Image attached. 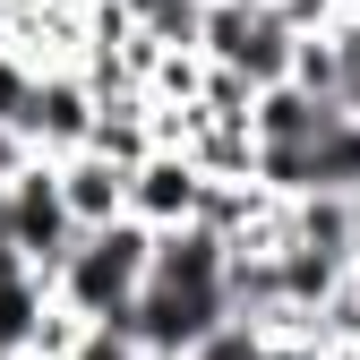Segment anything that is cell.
<instances>
[{
    "label": "cell",
    "mask_w": 360,
    "mask_h": 360,
    "mask_svg": "<svg viewBox=\"0 0 360 360\" xmlns=\"http://www.w3.org/2000/svg\"><path fill=\"white\" fill-rule=\"evenodd\" d=\"M198 60L240 77L249 95H266V86H292V26L275 9H214L198 18Z\"/></svg>",
    "instance_id": "obj_2"
},
{
    "label": "cell",
    "mask_w": 360,
    "mask_h": 360,
    "mask_svg": "<svg viewBox=\"0 0 360 360\" xmlns=\"http://www.w3.org/2000/svg\"><path fill=\"white\" fill-rule=\"evenodd\" d=\"M326 112H335V103H309L300 86H266V95L249 103V138H257V146H309V138L326 129Z\"/></svg>",
    "instance_id": "obj_10"
},
{
    "label": "cell",
    "mask_w": 360,
    "mask_h": 360,
    "mask_svg": "<svg viewBox=\"0 0 360 360\" xmlns=\"http://www.w3.org/2000/svg\"><path fill=\"white\" fill-rule=\"evenodd\" d=\"M95 155H112L120 172H138L155 146H163V120H155V103L146 95H112V103H95V138H86Z\"/></svg>",
    "instance_id": "obj_7"
},
{
    "label": "cell",
    "mask_w": 360,
    "mask_h": 360,
    "mask_svg": "<svg viewBox=\"0 0 360 360\" xmlns=\"http://www.w3.org/2000/svg\"><path fill=\"white\" fill-rule=\"evenodd\" d=\"M360 189V120L335 103L326 129L309 138V198H352Z\"/></svg>",
    "instance_id": "obj_9"
},
{
    "label": "cell",
    "mask_w": 360,
    "mask_h": 360,
    "mask_svg": "<svg viewBox=\"0 0 360 360\" xmlns=\"http://www.w3.org/2000/svg\"><path fill=\"white\" fill-rule=\"evenodd\" d=\"M60 360H146V343L129 335V326H77L60 343Z\"/></svg>",
    "instance_id": "obj_12"
},
{
    "label": "cell",
    "mask_w": 360,
    "mask_h": 360,
    "mask_svg": "<svg viewBox=\"0 0 360 360\" xmlns=\"http://www.w3.org/2000/svg\"><path fill=\"white\" fill-rule=\"evenodd\" d=\"M146 266H155V232L146 223H103V232H77V249L52 266V309L77 326H129V309L146 292Z\"/></svg>",
    "instance_id": "obj_1"
},
{
    "label": "cell",
    "mask_w": 360,
    "mask_h": 360,
    "mask_svg": "<svg viewBox=\"0 0 360 360\" xmlns=\"http://www.w3.org/2000/svg\"><path fill=\"white\" fill-rule=\"evenodd\" d=\"M26 163H34V155H26V138H18V129H9V120H0V189H9V180H18Z\"/></svg>",
    "instance_id": "obj_13"
},
{
    "label": "cell",
    "mask_w": 360,
    "mask_h": 360,
    "mask_svg": "<svg viewBox=\"0 0 360 360\" xmlns=\"http://www.w3.org/2000/svg\"><path fill=\"white\" fill-rule=\"evenodd\" d=\"M0 275H34V266H26V257L9 249V232H0Z\"/></svg>",
    "instance_id": "obj_14"
},
{
    "label": "cell",
    "mask_w": 360,
    "mask_h": 360,
    "mask_svg": "<svg viewBox=\"0 0 360 360\" xmlns=\"http://www.w3.org/2000/svg\"><path fill=\"white\" fill-rule=\"evenodd\" d=\"M214 9H275V0H214Z\"/></svg>",
    "instance_id": "obj_15"
},
{
    "label": "cell",
    "mask_w": 360,
    "mask_h": 360,
    "mask_svg": "<svg viewBox=\"0 0 360 360\" xmlns=\"http://www.w3.org/2000/svg\"><path fill=\"white\" fill-rule=\"evenodd\" d=\"M52 180H60V206H69L77 232H103V223H120V214H129V172H120L112 155H95V146L60 155V163H52Z\"/></svg>",
    "instance_id": "obj_6"
},
{
    "label": "cell",
    "mask_w": 360,
    "mask_h": 360,
    "mask_svg": "<svg viewBox=\"0 0 360 360\" xmlns=\"http://www.w3.org/2000/svg\"><path fill=\"white\" fill-rule=\"evenodd\" d=\"M206 189L214 180L180 146H155L138 172H129V223H146V232H189V223L206 214Z\"/></svg>",
    "instance_id": "obj_5"
},
{
    "label": "cell",
    "mask_w": 360,
    "mask_h": 360,
    "mask_svg": "<svg viewBox=\"0 0 360 360\" xmlns=\"http://www.w3.org/2000/svg\"><path fill=\"white\" fill-rule=\"evenodd\" d=\"M52 283L43 275H0V360H18V352H34L43 360V335H52Z\"/></svg>",
    "instance_id": "obj_8"
},
{
    "label": "cell",
    "mask_w": 360,
    "mask_h": 360,
    "mask_svg": "<svg viewBox=\"0 0 360 360\" xmlns=\"http://www.w3.org/2000/svg\"><path fill=\"white\" fill-rule=\"evenodd\" d=\"M0 232H9V249L34 266V275H52V266L77 249V223H69V206H60L52 163H26L9 189H0Z\"/></svg>",
    "instance_id": "obj_3"
},
{
    "label": "cell",
    "mask_w": 360,
    "mask_h": 360,
    "mask_svg": "<svg viewBox=\"0 0 360 360\" xmlns=\"http://www.w3.org/2000/svg\"><path fill=\"white\" fill-rule=\"evenodd\" d=\"M18 138H26L34 163H60V155H77L86 138H95V95H86L77 69H43L34 77V95L18 112Z\"/></svg>",
    "instance_id": "obj_4"
},
{
    "label": "cell",
    "mask_w": 360,
    "mask_h": 360,
    "mask_svg": "<svg viewBox=\"0 0 360 360\" xmlns=\"http://www.w3.org/2000/svg\"><path fill=\"white\" fill-rule=\"evenodd\" d=\"M112 9L129 18V34H138V43H155V52H198L206 0H112Z\"/></svg>",
    "instance_id": "obj_11"
}]
</instances>
